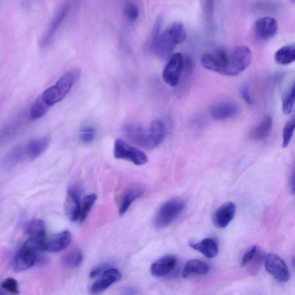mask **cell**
Listing matches in <instances>:
<instances>
[{"instance_id":"obj_23","label":"cell","mask_w":295,"mask_h":295,"mask_svg":"<svg viewBox=\"0 0 295 295\" xmlns=\"http://www.w3.org/2000/svg\"><path fill=\"white\" fill-rule=\"evenodd\" d=\"M25 157H27L25 152V147L18 145L9 151L4 157L3 165L4 168L10 169L19 164Z\"/></svg>"},{"instance_id":"obj_27","label":"cell","mask_w":295,"mask_h":295,"mask_svg":"<svg viewBox=\"0 0 295 295\" xmlns=\"http://www.w3.org/2000/svg\"><path fill=\"white\" fill-rule=\"evenodd\" d=\"M83 257L80 250L74 249L65 254L62 258V263L66 268H76L81 265Z\"/></svg>"},{"instance_id":"obj_5","label":"cell","mask_w":295,"mask_h":295,"mask_svg":"<svg viewBox=\"0 0 295 295\" xmlns=\"http://www.w3.org/2000/svg\"><path fill=\"white\" fill-rule=\"evenodd\" d=\"M122 133L130 142L146 149L156 148L153 142L150 130L134 123H126L121 127Z\"/></svg>"},{"instance_id":"obj_39","label":"cell","mask_w":295,"mask_h":295,"mask_svg":"<svg viewBox=\"0 0 295 295\" xmlns=\"http://www.w3.org/2000/svg\"><path fill=\"white\" fill-rule=\"evenodd\" d=\"M204 11L207 18H208L209 20L212 19V16L213 15L214 2H205L204 5Z\"/></svg>"},{"instance_id":"obj_18","label":"cell","mask_w":295,"mask_h":295,"mask_svg":"<svg viewBox=\"0 0 295 295\" xmlns=\"http://www.w3.org/2000/svg\"><path fill=\"white\" fill-rule=\"evenodd\" d=\"M144 192V187L139 184H132L127 187L122 197L119 207V214L121 216L125 214L131 204L142 197Z\"/></svg>"},{"instance_id":"obj_40","label":"cell","mask_w":295,"mask_h":295,"mask_svg":"<svg viewBox=\"0 0 295 295\" xmlns=\"http://www.w3.org/2000/svg\"><path fill=\"white\" fill-rule=\"evenodd\" d=\"M290 191L292 194H295V170L292 175L291 181H290Z\"/></svg>"},{"instance_id":"obj_12","label":"cell","mask_w":295,"mask_h":295,"mask_svg":"<svg viewBox=\"0 0 295 295\" xmlns=\"http://www.w3.org/2000/svg\"><path fill=\"white\" fill-rule=\"evenodd\" d=\"M81 193L77 189L69 187L64 204V213L66 217L72 222L79 219L81 212Z\"/></svg>"},{"instance_id":"obj_25","label":"cell","mask_w":295,"mask_h":295,"mask_svg":"<svg viewBox=\"0 0 295 295\" xmlns=\"http://www.w3.org/2000/svg\"><path fill=\"white\" fill-rule=\"evenodd\" d=\"M50 106L48 105L42 95H41L35 100L31 107L29 116L32 120H38L45 115Z\"/></svg>"},{"instance_id":"obj_31","label":"cell","mask_w":295,"mask_h":295,"mask_svg":"<svg viewBox=\"0 0 295 295\" xmlns=\"http://www.w3.org/2000/svg\"><path fill=\"white\" fill-rule=\"evenodd\" d=\"M123 13L126 19L130 22L135 21L140 16L139 8L137 4L133 2H129L125 4Z\"/></svg>"},{"instance_id":"obj_2","label":"cell","mask_w":295,"mask_h":295,"mask_svg":"<svg viewBox=\"0 0 295 295\" xmlns=\"http://www.w3.org/2000/svg\"><path fill=\"white\" fill-rule=\"evenodd\" d=\"M186 38V30L180 22H175L162 33L152 45L156 54L162 59L170 58L179 44Z\"/></svg>"},{"instance_id":"obj_7","label":"cell","mask_w":295,"mask_h":295,"mask_svg":"<svg viewBox=\"0 0 295 295\" xmlns=\"http://www.w3.org/2000/svg\"><path fill=\"white\" fill-rule=\"evenodd\" d=\"M187 60L180 52L172 56L162 73V77L167 85L175 87L178 85L180 77L186 68Z\"/></svg>"},{"instance_id":"obj_8","label":"cell","mask_w":295,"mask_h":295,"mask_svg":"<svg viewBox=\"0 0 295 295\" xmlns=\"http://www.w3.org/2000/svg\"><path fill=\"white\" fill-rule=\"evenodd\" d=\"M70 10L71 5L69 3H64L58 8L52 17L47 30L39 41V46L44 47L49 45L53 39L55 34L63 24V22L67 18Z\"/></svg>"},{"instance_id":"obj_3","label":"cell","mask_w":295,"mask_h":295,"mask_svg":"<svg viewBox=\"0 0 295 295\" xmlns=\"http://www.w3.org/2000/svg\"><path fill=\"white\" fill-rule=\"evenodd\" d=\"M81 75V71L79 69H73L64 74L55 86L48 88L43 92L42 95L46 103L51 107L62 100Z\"/></svg>"},{"instance_id":"obj_41","label":"cell","mask_w":295,"mask_h":295,"mask_svg":"<svg viewBox=\"0 0 295 295\" xmlns=\"http://www.w3.org/2000/svg\"><path fill=\"white\" fill-rule=\"evenodd\" d=\"M289 121L292 123V124L295 127V114L293 116V117L291 119H290V120Z\"/></svg>"},{"instance_id":"obj_6","label":"cell","mask_w":295,"mask_h":295,"mask_svg":"<svg viewBox=\"0 0 295 295\" xmlns=\"http://www.w3.org/2000/svg\"><path fill=\"white\" fill-rule=\"evenodd\" d=\"M114 155L118 159L129 161L138 166L144 165L148 162L144 152L121 139H117L114 144Z\"/></svg>"},{"instance_id":"obj_14","label":"cell","mask_w":295,"mask_h":295,"mask_svg":"<svg viewBox=\"0 0 295 295\" xmlns=\"http://www.w3.org/2000/svg\"><path fill=\"white\" fill-rule=\"evenodd\" d=\"M278 30V23L274 17L265 16L261 17L255 22L254 32L257 37L263 41L268 40L274 37Z\"/></svg>"},{"instance_id":"obj_15","label":"cell","mask_w":295,"mask_h":295,"mask_svg":"<svg viewBox=\"0 0 295 295\" xmlns=\"http://www.w3.org/2000/svg\"><path fill=\"white\" fill-rule=\"evenodd\" d=\"M177 264V258L175 255H166L152 264L150 267L151 274L157 277L167 276L175 270Z\"/></svg>"},{"instance_id":"obj_26","label":"cell","mask_w":295,"mask_h":295,"mask_svg":"<svg viewBox=\"0 0 295 295\" xmlns=\"http://www.w3.org/2000/svg\"><path fill=\"white\" fill-rule=\"evenodd\" d=\"M273 120L271 117L264 118L252 132V138L255 140H262L271 133Z\"/></svg>"},{"instance_id":"obj_11","label":"cell","mask_w":295,"mask_h":295,"mask_svg":"<svg viewBox=\"0 0 295 295\" xmlns=\"http://www.w3.org/2000/svg\"><path fill=\"white\" fill-rule=\"evenodd\" d=\"M265 267L266 271L277 280L287 282L290 279V274L287 264L279 255L269 254L265 258Z\"/></svg>"},{"instance_id":"obj_24","label":"cell","mask_w":295,"mask_h":295,"mask_svg":"<svg viewBox=\"0 0 295 295\" xmlns=\"http://www.w3.org/2000/svg\"><path fill=\"white\" fill-rule=\"evenodd\" d=\"M275 60L277 64L289 65L295 61V44L282 47L276 52Z\"/></svg>"},{"instance_id":"obj_21","label":"cell","mask_w":295,"mask_h":295,"mask_svg":"<svg viewBox=\"0 0 295 295\" xmlns=\"http://www.w3.org/2000/svg\"><path fill=\"white\" fill-rule=\"evenodd\" d=\"M191 247L198 251L208 258H213L217 256L219 253L218 242L213 238L208 237L197 243L191 242Z\"/></svg>"},{"instance_id":"obj_10","label":"cell","mask_w":295,"mask_h":295,"mask_svg":"<svg viewBox=\"0 0 295 295\" xmlns=\"http://www.w3.org/2000/svg\"><path fill=\"white\" fill-rule=\"evenodd\" d=\"M29 240L38 252L46 251L47 239L45 223L41 219H34L27 228Z\"/></svg>"},{"instance_id":"obj_29","label":"cell","mask_w":295,"mask_h":295,"mask_svg":"<svg viewBox=\"0 0 295 295\" xmlns=\"http://www.w3.org/2000/svg\"><path fill=\"white\" fill-rule=\"evenodd\" d=\"M97 199V196L95 194L86 196L83 198L81 202L80 217H79V221L80 223H83L87 219L92 207Z\"/></svg>"},{"instance_id":"obj_30","label":"cell","mask_w":295,"mask_h":295,"mask_svg":"<svg viewBox=\"0 0 295 295\" xmlns=\"http://www.w3.org/2000/svg\"><path fill=\"white\" fill-rule=\"evenodd\" d=\"M295 103V79L283 98L282 108L285 114L292 112Z\"/></svg>"},{"instance_id":"obj_38","label":"cell","mask_w":295,"mask_h":295,"mask_svg":"<svg viewBox=\"0 0 295 295\" xmlns=\"http://www.w3.org/2000/svg\"><path fill=\"white\" fill-rule=\"evenodd\" d=\"M240 95L244 100L249 105H252L254 104V100L252 95H251L249 87L247 85H244L240 89Z\"/></svg>"},{"instance_id":"obj_16","label":"cell","mask_w":295,"mask_h":295,"mask_svg":"<svg viewBox=\"0 0 295 295\" xmlns=\"http://www.w3.org/2000/svg\"><path fill=\"white\" fill-rule=\"evenodd\" d=\"M236 213V206L232 202H228L220 206L216 211L213 217V223L219 228L227 227Z\"/></svg>"},{"instance_id":"obj_13","label":"cell","mask_w":295,"mask_h":295,"mask_svg":"<svg viewBox=\"0 0 295 295\" xmlns=\"http://www.w3.org/2000/svg\"><path fill=\"white\" fill-rule=\"evenodd\" d=\"M121 278L122 275L120 271L116 268H110L92 284L90 292L92 295H98L102 293L110 286L121 280Z\"/></svg>"},{"instance_id":"obj_20","label":"cell","mask_w":295,"mask_h":295,"mask_svg":"<svg viewBox=\"0 0 295 295\" xmlns=\"http://www.w3.org/2000/svg\"><path fill=\"white\" fill-rule=\"evenodd\" d=\"M50 140L49 136H46L31 141L25 146L27 157L30 160H34L41 156L49 146Z\"/></svg>"},{"instance_id":"obj_1","label":"cell","mask_w":295,"mask_h":295,"mask_svg":"<svg viewBox=\"0 0 295 295\" xmlns=\"http://www.w3.org/2000/svg\"><path fill=\"white\" fill-rule=\"evenodd\" d=\"M252 54L250 48L239 46L230 50L218 49L206 52L202 56L203 67L211 71L234 76L247 69L252 62Z\"/></svg>"},{"instance_id":"obj_28","label":"cell","mask_w":295,"mask_h":295,"mask_svg":"<svg viewBox=\"0 0 295 295\" xmlns=\"http://www.w3.org/2000/svg\"><path fill=\"white\" fill-rule=\"evenodd\" d=\"M149 130H150L153 142L156 147L164 142L165 136V127L162 121L159 120L153 121Z\"/></svg>"},{"instance_id":"obj_33","label":"cell","mask_w":295,"mask_h":295,"mask_svg":"<svg viewBox=\"0 0 295 295\" xmlns=\"http://www.w3.org/2000/svg\"><path fill=\"white\" fill-rule=\"evenodd\" d=\"M2 288L6 291L14 294H19V285L15 279L9 277L2 283Z\"/></svg>"},{"instance_id":"obj_35","label":"cell","mask_w":295,"mask_h":295,"mask_svg":"<svg viewBox=\"0 0 295 295\" xmlns=\"http://www.w3.org/2000/svg\"><path fill=\"white\" fill-rule=\"evenodd\" d=\"M110 268H112V266L109 262L100 263L92 269L90 272V277L91 279L98 278Z\"/></svg>"},{"instance_id":"obj_17","label":"cell","mask_w":295,"mask_h":295,"mask_svg":"<svg viewBox=\"0 0 295 295\" xmlns=\"http://www.w3.org/2000/svg\"><path fill=\"white\" fill-rule=\"evenodd\" d=\"M240 111L238 104L233 102H224L213 105L210 113L216 120H225L236 115Z\"/></svg>"},{"instance_id":"obj_19","label":"cell","mask_w":295,"mask_h":295,"mask_svg":"<svg viewBox=\"0 0 295 295\" xmlns=\"http://www.w3.org/2000/svg\"><path fill=\"white\" fill-rule=\"evenodd\" d=\"M71 241L72 235L69 231L59 232L47 240L46 251L51 253L61 252L67 248Z\"/></svg>"},{"instance_id":"obj_9","label":"cell","mask_w":295,"mask_h":295,"mask_svg":"<svg viewBox=\"0 0 295 295\" xmlns=\"http://www.w3.org/2000/svg\"><path fill=\"white\" fill-rule=\"evenodd\" d=\"M38 251L27 240L19 249L13 261V268L16 272H22L33 267L37 261Z\"/></svg>"},{"instance_id":"obj_34","label":"cell","mask_w":295,"mask_h":295,"mask_svg":"<svg viewBox=\"0 0 295 295\" xmlns=\"http://www.w3.org/2000/svg\"><path fill=\"white\" fill-rule=\"evenodd\" d=\"M294 130L295 127L291 122L288 121L286 123L283 130V147L284 148H287L288 146L292 139Z\"/></svg>"},{"instance_id":"obj_4","label":"cell","mask_w":295,"mask_h":295,"mask_svg":"<svg viewBox=\"0 0 295 295\" xmlns=\"http://www.w3.org/2000/svg\"><path fill=\"white\" fill-rule=\"evenodd\" d=\"M185 207V201L177 198L167 201L157 211L154 225L159 230L169 226L179 218Z\"/></svg>"},{"instance_id":"obj_32","label":"cell","mask_w":295,"mask_h":295,"mask_svg":"<svg viewBox=\"0 0 295 295\" xmlns=\"http://www.w3.org/2000/svg\"><path fill=\"white\" fill-rule=\"evenodd\" d=\"M96 129L92 126L83 127L79 135V138L83 144H89L94 142L96 137Z\"/></svg>"},{"instance_id":"obj_37","label":"cell","mask_w":295,"mask_h":295,"mask_svg":"<svg viewBox=\"0 0 295 295\" xmlns=\"http://www.w3.org/2000/svg\"><path fill=\"white\" fill-rule=\"evenodd\" d=\"M163 24V16L162 15H158L157 17L155 24H154L153 31H152V45L155 43L158 37L160 36L161 34V31Z\"/></svg>"},{"instance_id":"obj_36","label":"cell","mask_w":295,"mask_h":295,"mask_svg":"<svg viewBox=\"0 0 295 295\" xmlns=\"http://www.w3.org/2000/svg\"><path fill=\"white\" fill-rule=\"evenodd\" d=\"M258 248L257 246H253L251 247L246 252L243 257H242L241 261V266L244 267L251 262L252 261L253 259L255 256V255L258 252Z\"/></svg>"},{"instance_id":"obj_22","label":"cell","mask_w":295,"mask_h":295,"mask_svg":"<svg viewBox=\"0 0 295 295\" xmlns=\"http://www.w3.org/2000/svg\"><path fill=\"white\" fill-rule=\"evenodd\" d=\"M210 266L208 263L199 259H191L184 266L182 276L183 278H187L193 274L205 275L208 274Z\"/></svg>"}]
</instances>
